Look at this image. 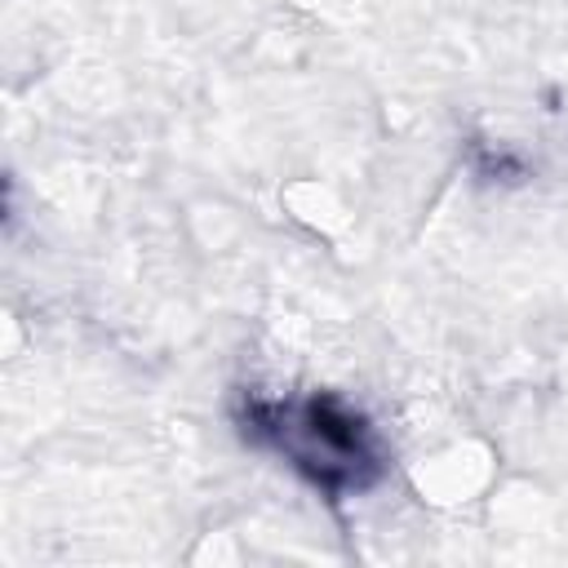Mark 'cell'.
I'll use <instances>...</instances> for the list:
<instances>
[{"label":"cell","instance_id":"obj_1","mask_svg":"<svg viewBox=\"0 0 568 568\" xmlns=\"http://www.w3.org/2000/svg\"><path fill=\"white\" fill-rule=\"evenodd\" d=\"M244 430L275 448L320 493H364L386 470V448L373 422L328 390L311 395H248L240 413Z\"/></svg>","mask_w":568,"mask_h":568}]
</instances>
